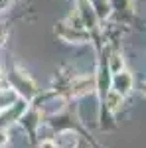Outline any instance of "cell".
<instances>
[{
    "label": "cell",
    "mask_w": 146,
    "mask_h": 148,
    "mask_svg": "<svg viewBox=\"0 0 146 148\" xmlns=\"http://www.w3.org/2000/svg\"><path fill=\"white\" fill-rule=\"evenodd\" d=\"M112 89L119 91L121 95L130 93V89H132V75L126 73L124 69L119 71V73H114V77H112Z\"/></svg>",
    "instance_id": "obj_1"
},
{
    "label": "cell",
    "mask_w": 146,
    "mask_h": 148,
    "mask_svg": "<svg viewBox=\"0 0 146 148\" xmlns=\"http://www.w3.org/2000/svg\"><path fill=\"white\" fill-rule=\"evenodd\" d=\"M93 91H95V79L93 77H79L71 85V95L73 97H83V95H89Z\"/></svg>",
    "instance_id": "obj_2"
},
{
    "label": "cell",
    "mask_w": 146,
    "mask_h": 148,
    "mask_svg": "<svg viewBox=\"0 0 146 148\" xmlns=\"http://www.w3.org/2000/svg\"><path fill=\"white\" fill-rule=\"evenodd\" d=\"M18 93L14 89H0V109H10L18 103Z\"/></svg>",
    "instance_id": "obj_3"
},
{
    "label": "cell",
    "mask_w": 146,
    "mask_h": 148,
    "mask_svg": "<svg viewBox=\"0 0 146 148\" xmlns=\"http://www.w3.org/2000/svg\"><path fill=\"white\" fill-rule=\"evenodd\" d=\"M123 101H124V95H121L119 91L111 89V91L107 93V107H109L111 113H117V111L123 107Z\"/></svg>",
    "instance_id": "obj_4"
},
{
    "label": "cell",
    "mask_w": 146,
    "mask_h": 148,
    "mask_svg": "<svg viewBox=\"0 0 146 148\" xmlns=\"http://www.w3.org/2000/svg\"><path fill=\"white\" fill-rule=\"evenodd\" d=\"M123 67H124V61H123V57L119 56H112L111 57V71L112 73H119V71H123Z\"/></svg>",
    "instance_id": "obj_5"
},
{
    "label": "cell",
    "mask_w": 146,
    "mask_h": 148,
    "mask_svg": "<svg viewBox=\"0 0 146 148\" xmlns=\"http://www.w3.org/2000/svg\"><path fill=\"white\" fill-rule=\"evenodd\" d=\"M8 140H10V136H8L6 128H0V148L6 146V144H8Z\"/></svg>",
    "instance_id": "obj_6"
},
{
    "label": "cell",
    "mask_w": 146,
    "mask_h": 148,
    "mask_svg": "<svg viewBox=\"0 0 146 148\" xmlns=\"http://www.w3.org/2000/svg\"><path fill=\"white\" fill-rule=\"evenodd\" d=\"M40 148H57V144L53 140H42L40 142Z\"/></svg>",
    "instance_id": "obj_7"
},
{
    "label": "cell",
    "mask_w": 146,
    "mask_h": 148,
    "mask_svg": "<svg viewBox=\"0 0 146 148\" xmlns=\"http://www.w3.org/2000/svg\"><path fill=\"white\" fill-rule=\"evenodd\" d=\"M12 2H14V0H0V12L8 10V8L12 6Z\"/></svg>",
    "instance_id": "obj_8"
},
{
    "label": "cell",
    "mask_w": 146,
    "mask_h": 148,
    "mask_svg": "<svg viewBox=\"0 0 146 148\" xmlns=\"http://www.w3.org/2000/svg\"><path fill=\"white\" fill-rule=\"evenodd\" d=\"M2 79H4V73H2V69H0V83H2Z\"/></svg>",
    "instance_id": "obj_9"
},
{
    "label": "cell",
    "mask_w": 146,
    "mask_h": 148,
    "mask_svg": "<svg viewBox=\"0 0 146 148\" xmlns=\"http://www.w3.org/2000/svg\"><path fill=\"white\" fill-rule=\"evenodd\" d=\"M81 148H83V146H81Z\"/></svg>",
    "instance_id": "obj_10"
}]
</instances>
